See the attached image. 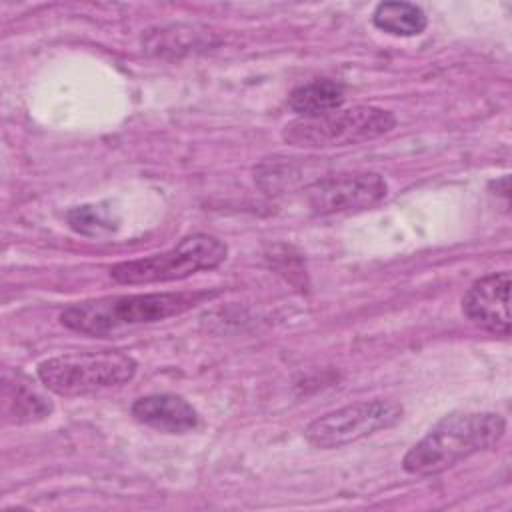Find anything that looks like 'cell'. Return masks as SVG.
Returning a JSON list of instances; mask_svg holds the SVG:
<instances>
[{"instance_id": "obj_1", "label": "cell", "mask_w": 512, "mask_h": 512, "mask_svg": "<svg viewBox=\"0 0 512 512\" xmlns=\"http://www.w3.org/2000/svg\"><path fill=\"white\" fill-rule=\"evenodd\" d=\"M506 434V418L498 412L456 410L442 416L402 458L414 476H436L474 454L496 448Z\"/></svg>"}, {"instance_id": "obj_3", "label": "cell", "mask_w": 512, "mask_h": 512, "mask_svg": "<svg viewBox=\"0 0 512 512\" xmlns=\"http://www.w3.org/2000/svg\"><path fill=\"white\" fill-rule=\"evenodd\" d=\"M398 124L390 110L354 104L320 116H298L282 128V140L296 148H340L376 140Z\"/></svg>"}, {"instance_id": "obj_7", "label": "cell", "mask_w": 512, "mask_h": 512, "mask_svg": "<svg viewBox=\"0 0 512 512\" xmlns=\"http://www.w3.org/2000/svg\"><path fill=\"white\" fill-rule=\"evenodd\" d=\"M386 196L388 184L378 172H338L306 186V202L318 216L368 210Z\"/></svg>"}, {"instance_id": "obj_9", "label": "cell", "mask_w": 512, "mask_h": 512, "mask_svg": "<svg viewBox=\"0 0 512 512\" xmlns=\"http://www.w3.org/2000/svg\"><path fill=\"white\" fill-rule=\"evenodd\" d=\"M130 414L136 422L164 434H186L200 424L196 408L186 398L170 392L136 398L130 406Z\"/></svg>"}, {"instance_id": "obj_11", "label": "cell", "mask_w": 512, "mask_h": 512, "mask_svg": "<svg viewBox=\"0 0 512 512\" xmlns=\"http://www.w3.org/2000/svg\"><path fill=\"white\" fill-rule=\"evenodd\" d=\"M372 24L392 36H418L428 26L426 12L412 2H380L372 12Z\"/></svg>"}, {"instance_id": "obj_6", "label": "cell", "mask_w": 512, "mask_h": 512, "mask_svg": "<svg viewBox=\"0 0 512 512\" xmlns=\"http://www.w3.org/2000/svg\"><path fill=\"white\" fill-rule=\"evenodd\" d=\"M402 414L404 408L396 400H360L314 418L304 436L314 448L334 450L396 426Z\"/></svg>"}, {"instance_id": "obj_4", "label": "cell", "mask_w": 512, "mask_h": 512, "mask_svg": "<svg viewBox=\"0 0 512 512\" xmlns=\"http://www.w3.org/2000/svg\"><path fill=\"white\" fill-rule=\"evenodd\" d=\"M136 370V360L124 352H74L42 360L36 374L50 392L72 398L120 388Z\"/></svg>"}, {"instance_id": "obj_8", "label": "cell", "mask_w": 512, "mask_h": 512, "mask_svg": "<svg viewBox=\"0 0 512 512\" xmlns=\"http://www.w3.org/2000/svg\"><path fill=\"white\" fill-rule=\"evenodd\" d=\"M510 284V270L478 278L462 296V314L486 332L510 336Z\"/></svg>"}, {"instance_id": "obj_5", "label": "cell", "mask_w": 512, "mask_h": 512, "mask_svg": "<svg viewBox=\"0 0 512 512\" xmlns=\"http://www.w3.org/2000/svg\"><path fill=\"white\" fill-rule=\"evenodd\" d=\"M226 254L228 248L220 238L196 232L182 238L170 250L114 264L110 268V276L118 284H154L184 280L198 272L218 268L226 260Z\"/></svg>"}, {"instance_id": "obj_13", "label": "cell", "mask_w": 512, "mask_h": 512, "mask_svg": "<svg viewBox=\"0 0 512 512\" xmlns=\"http://www.w3.org/2000/svg\"><path fill=\"white\" fill-rule=\"evenodd\" d=\"M66 218L70 228L84 236H100L114 230L110 212H106L102 206H96V204L76 206L66 214Z\"/></svg>"}, {"instance_id": "obj_10", "label": "cell", "mask_w": 512, "mask_h": 512, "mask_svg": "<svg viewBox=\"0 0 512 512\" xmlns=\"http://www.w3.org/2000/svg\"><path fill=\"white\" fill-rule=\"evenodd\" d=\"M344 100L346 90L340 82L320 78L296 86L288 96V106L298 116H320L330 110L342 108Z\"/></svg>"}, {"instance_id": "obj_12", "label": "cell", "mask_w": 512, "mask_h": 512, "mask_svg": "<svg viewBox=\"0 0 512 512\" xmlns=\"http://www.w3.org/2000/svg\"><path fill=\"white\" fill-rule=\"evenodd\" d=\"M6 414L12 416V422L16 424H26V422H36L52 412V402L38 394L28 382L16 380V386H6Z\"/></svg>"}, {"instance_id": "obj_2", "label": "cell", "mask_w": 512, "mask_h": 512, "mask_svg": "<svg viewBox=\"0 0 512 512\" xmlns=\"http://www.w3.org/2000/svg\"><path fill=\"white\" fill-rule=\"evenodd\" d=\"M216 292H150V294H116L74 302L60 312V322L80 334L112 336L142 324H154L180 316Z\"/></svg>"}]
</instances>
